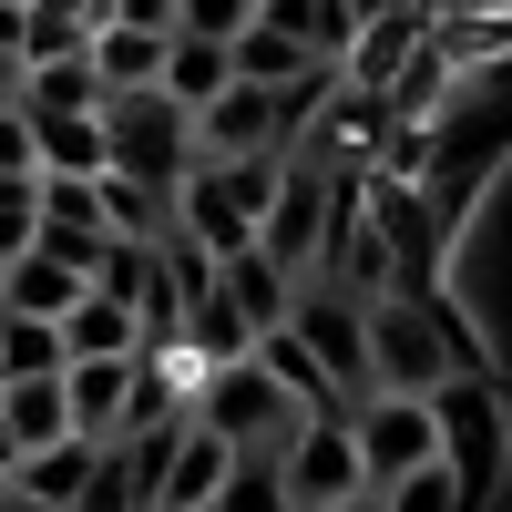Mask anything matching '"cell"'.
<instances>
[{
  "label": "cell",
  "instance_id": "cell-36",
  "mask_svg": "<svg viewBox=\"0 0 512 512\" xmlns=\"http://www.w3.org/2000/svg\"><path fill=\"white\" fill-rule=\"evenodd\" d=\"M21 512H31V502H21Z\"/></svg>",
  "mask_w": 512,
  "mask_h": 512
},
{
  "label": "cell",
  "instance_id": "cell-28",
  "mask_svg": "<svg viewBox=\"0 0 512 512\" xmlns=\"http://www.w3.org/2000/svg\"><path fill=\"white\" fill-rule=\"evenodd\" d=\"M0 175H41V154H31V113H21V103H0Z\"/></svg>",
  "mask_w": 512,
  "mask_h": 512
},
{
  "label": "cell",
  "instance_id": "cell-16",
  "mask_svg": "<svg viewBox=\"0 0 512 512\" xmlns=\"http://www.w3.org/2000/svg\"><path fill=\"white\" fill-rule=\"evenodd\" d=\"M123 390H134V349H123V359H62V410H72L82 441H113Z\"/></svg>",
  "mask_w": 512,
  "mask_h": 512
},
{
  "label": "cell",
  "instance_id": "cell-9",
  "mask_svg": "<svg viewBox=\"0 0 512 512\" xmlns=\"http://www.w3.org/2000/svg\"><path fill=\"white\" fill-rule=\"evenodd\" d=\"M62 431H72V410H62V369H41V379H0V482H11V461L52 451Z\"/></svg>",
  "mask_w": 512,
  "mask_h": 512
},
{
  "label": "cell",
  "instance_id": "cell-11",
  "mask_svg": "<svg viewBox=\"0 0 512 512\" xmlns=\"http://www.w3.org/2000/svg\"><path fill=\"white\" fill-rule=\"evenodd\" d=\"M226 441L216 431H205V420H185V431L175 441H164V472H154V512H205V502H216V482H226Z\"/></svg>",
  "mask_w": 512,
  "mask_h": 512
},
{
  "label": "cell",
  "instance_id": "cell-31",
  "mask_svg": "<svg viewBox=\"0 0 512 512\" xmlns=\"http://www.w3.org/2000/svg\"><path fill=\"white\" fill-rule=\"evenodd\" d=\"M512 0H431V21H502Z\"/></svg>",
  "mask_w": 512,
  "mask_h": 512
},
{
  "label": "cell",
  "instance_id": "cell-23",
  "mask_svg": "<svg viewBox=\"0 0 512 512\" xmlns=\"http://www.w3.org/2000/svg\"><path fill=\"white\" fill-rule=\"evenodd\" d=\"M205 512H297V502H287V482H277V451H236Z\"/></svg>",
  "mask_w": 512,
  "mask_h": 512
},
{
  "label": "cell",
  "instance_id": "cell-19",
  "mask_svg": "<svg viewBox=\"0 0 512 512\" xmlns=\"http://www.w3.org/2000/svg\"><path fill=\"white\" fill-rule=\"evenodd\" d=\"M82 62H93L103 93H144L154 62H164V31H144V21H103L93 41H82Z\"/></svg>",
  "mask_w": 512,
  "mask_h": 512
},
{
  "label": "cell",
  "instance_id": "cell-6",
  "mask_svg": "<svg viewBox=\"0 0 512 512\" xmlns=\"http://www.w3.org/2000/svg\"><path fill=\"white\" fill-rule=\"evenodd\" d=\"M431 420H441V472L461 482V512H482L492 482H502V400L482 369H461L431 390Z\"/></svg>",
  "mask_w": 512,
  "mask_h": 512
},
{
  "label": "cell",
  "instance_id": "cell-30",
  "mask_svg": "<svg viewBox=\"0 0 512 512\" xmlns=\"http://www.w3.org/2000/svg\"><path fill=\"white\" fill-rule=\"evenodd\" d=\"M52 11H62V21H72V31H82V41H93V31H103V21H113V0H52Z\"/></svg>",
  "mask_w": 512,
  "mask_h": 512
},
{
  "label": "cell",
  "instance_id": "cell-17",
  "mask_svg": "<svg viewBox=\"0 0 512 512\" xmlns=\"http://www.w3.org/2000/svg\"><path fill=\"white\" fill-rule=\"evenodd\" d=\"M82 482H93V441H82V431H62L52 451L11 461V502H31V512H72Z\"/></svg>",
  "mask_w": 512,
  "mask_h": 512
},
{
  "label": "cell",
  "instance_id": "cell-15",
  "mask_svg": "<svg viewBox=\"0 0 512 512\" xmlns=\"http://www.w3.org/2000/svg\"><path fill=\"white\" fill-rule=\"evenodd\" d=\"M256 21H267L277 41H297V52H308V62H349V41H359V11H349V0H256Z\"/></svg>",
  "mask_w": 512,
  "mask_h": 512
},
{
  "label": "cell",
  "instance_id": "cell-3",
  "mask_svg": "<svg viewBox=\"0 0 512 512\" xmlns=\"http://www.w3.org/2000/svg\"><path fill=\"white\" fill-rule=\"evenodd\" d=\"M195 164V113L164 103L154 82L144 93H103V175H134V185H164L175 195Z\"/></svg>",
  "mask_w": 512,
  "mask_h": 512
},
{
  "label": "cell",
  "instance_id": "cell-34",
  "mask_svg": "<svg viewBox=\"0 0 512 512\" xmlns=\"http://www.w3.org/2000/svg\"><path fill=\"white\" fill-rule=\"evenodd\" d=\"M0 11H21V0H0Z\"/></svg>",
  "mask_w": 512,
  "mask_h": 512
},
{
  "label": "cell",
  "instance_id": "cell-33",
  "mask_svg": "<svg viewBox=\"0 0 512 512\" xmlns=\"http://www.w3.org/2000/svg\"><path fill=\"white\" fill-rule=\"evenodd\" d=\"M0 512H21V502H11V492H0Z\"/></svg>",
  "mask_w": 512,
  "mask_h": 512
},
{
  "label": "cell",
  "instance_id": "cell-2",
  "mask_svg": "<svg viewBox=\"0 0 512 512\" xmlns=\"http://www.w3.org/2000/svg\"><path fill=\"white\" fill-rule=\"evenodd\" d=\"M277 164H287V154H195L185 185H175V236H185L195 256H236V246H256L267 195H277Z\"/></svg>",
  "mask_w": 512,
  "mask_h": 512
},
{
  "label": "cell",
  "instance_id": "cell-4",
  "mask_svg": "<svg viewBox=\"0 0 512 512\" xmlns=\"http://www.w3.org/2000/svg\"><path fill=\"white\" fill-rule=\"evenodd\" d=\"M185 420H205V431H216L226 451H277V441H287L308 410H297V400H287V390H277V379L256 369V359H216V369H195Z\"/></svg>",
  "mask_w": 512,
  "mask_h": 512
},
{
  "label": "cell",
  "instance_id": "cell-25",
  "mask_svg": "<svg viewBox=\"0 0 512 512\" xmlns=\"http://www.w3.org/2000/svg\"><path fill=\"white\" fill-rule=\"evenodd\" d=\"M62 369V318H0V379Z\"/></svg>",
  "mask_w": 512,
  "mask_h": 512
},
{
  "label": "cell",
  "instance_id": "cell-27",
  "mask_svg": "<svg viewBox=\"0 0 512 512\" xmlns=\"http://www.w3.org/2000/svg\"><path fill=\"white\" fill-rule=\"evenodd\" d=\"M256 21V0H175V31H205V41H236Z\"/></svg>",
  "mask_w": 512,
  "mask_h": 512
},
{
  "label": "cell",
  "instance_id": "cell-18",
  "mask_svg": "<svg viewBox=\"0 0 512 512\" xmlns=\"http://www.w3.org/2000/svg\"><path fill=\"white\" fill-rule=\"evenodd\" d=\"M123 349H144L134 308H123V297H103V287H82L72 308H62V359H123Z\"/></svg>",
  "mask_w": 512,
  "mask_h": 512
},
{
  "label": "cell",
  "instance_id": "cell-29",
  "mask_svg": "<svg viewBox=\"0 0 512 512\" xmlns=\"http://www.w3.org/2000/svg\"><path fill=\"white\" fill-rule=\"evenodd\" d=\"M113 21H144V31H175V0H113Z\"/></svg>",
  "mask_w": 512,
  "mask_h": 512
},
{
  "label": "cell",
  "instance_id": "cell-32",
  "mask_svg": "<svg viewBox=\"0 0 512 512\" xmlns=\"http://www.w3.org/2000/svg\"><path fill=\"white\" fill-rule=\"evenodd\" d=\"M318 512H379V502H369V492H349V502H318Z\"/></svg>",
  "mask_w": 512,
  "mask_h": 512
},
{
  "label": "cell",
  "instance_id": "cell-22",
  "mask_svg": "<svg viewBox=\"0 0 512 512\" xmlns=\"http://www.w3.org/2000/svg\"><path fill=\"white\" fill-rule=\"evenodd\" d=\"M93 195H103V236H164V226H175V195H164V185L93 175Z\"/></svg>",
  "mask_w": 512,
  "mask_h": 512
},
{
  "label": "cell",
  "instance_id": "cell-14",
  "mask_svg": "<svg viewBox=\"0 0 512 512\" xmlns=\"http://www.w3.org/2000/svg\"><path fill=\"white\" fill-rule=\"evenodd\" d=\"M226 82H236V52H226V41H205V31H164V62H154V93H164V103L205 113Z\"/></svg>",
  "mask_w": 512,
  "mask_h": 512
},
{
  "label": "cell",
  "instance_id": "cell-8",
  "mask_svg": "<svg viewBox=\"0 0 512 512\" xmlns=\"http://www.w3.org/2000/svg\"><path fill=\"white\" fill-rule=\"evenodd\" d=\"M277 482H287V502H297V512L369 492V482H359V441H349V410H308V420H297V431L277 441Z\"/></svg>",
  "mask_w": 512,
  "mask_h": 512
},
{
  "label": "cell",
  "instance_id": "cell-5",
  "mask_svg": "<svg viewBox=\"0 0 512 512\" xmlns=\"http://www.w3.org/2000/svg\"><path fill=\"white\" fill-rule=\"evenodd\" d=\"M287 328H297V349L318 359V379H328L338 410L369 400V297H359V287H338V277H297Z\"/></svg>",
  "mask_w": 512,
  "mask_h": 512
},
{
  "label": "cell",
  "instance_id": "cell-20",
  "mask_svg": "<svg viewBox=\"0 0 512 512\" xmlns=\"http://www.w3.org/2000/svg\"><path fill=\"white\" fill-rule=\"evenodd\" d=\"M11 103H21V113H103V82H93L82 52H62V62H21Z\"/></svg>",
  "mask_w": 512,
  "mask_h": 512
},
{
  "label": "cell",
  "instance_id": "cell-12",
  "mask_svg": "<svg viewBox=\"0 0 512 512\" xmlns=\"http://www.w3.org/2000/svg\"><path fill=\"white\" fill-rule=\"evenodd\" d=\"M31 246L72 256V267L103 256V195H93V175H41V236Z\"/></svg>",
  "mask_w": 512,
  "mask_h": 512
},
{
  "label": "cell",
  "instance_id": "cell-7",
  "mask_svg": "<svg viewBox=\"0 0 512 512\" xmlns=\"http://www.w3.org/2000/svg\"><path fill=\"white\" fill-rule=\"evenodd\" d=\"M349 441H359V482L379 492V482L420 472V461H441V420L410 390H369V400H349Z\"/></svg>",
  "mask_w": 512,
  "mask_h": 512
},
{
  "label": "cell",
  "instance_id": "cell-1",
  "mask_svg": "<svg viewBox=\"0 0 512 512\" xmlns=\"http://www.w3.org/2000/svg\"><path fill=\"white\" fill-rule=\"evenodd\" d=\"M461 369H482V359H472V338L441 318L431 287H379L369 297V390L431 400L441 379H461Z\"/></svg>",
  "mask_w": 512,
  "mask_h": 512
},
{
  "label": "cell",
  "instance_id": "cell-21",
  "mask_svg": "<svg viewBox=\"0 0 512 512\" xmlns=\"http://www.w3.org/2000/svg\"><path fill=\"white\" fill-rule=\"evenodd\" d=\"M41 175H103V113H31Z\"/></svg>",
  "mask_w": 512,
  "mask_h": 512
},
{
  "label": "cell",
  "instance_id": "cell-24",
  "mask_svg": "<svg viewBox=\"0 0 512 512\" xmlns=\"http://www.w3.org/2000/svg\"><path fill=\"white\" fill-rule=\"evenodd\" d=\"M226 52H236V82H297V72H328V62H308V52H297V41H277L267 21H246Z\"/></svg>",
  "mask_w": 512,
  "mask_h": 512
},
{
  "label": "cell",
  "instance_id": "cell-13",
  "mask_svg": "<svg viewBox=\"0 0 512 512\" xmlns=\"http://www.w3.org/2000/svg\"><path fill=\"white\" fill-rule=\"evenodd\" d=\"M82 297V267L52 246H21V256H0V318H62Z\"/></svg>",
  "mask_w": 512,
  "mask_h": 512
},
{
  "label": "cell",
  "instance_id": "cell-26",
  "mask_svg": "<svg viewBox=\"0 0 512 512\" xmlns=\"http://www.w3.org/2000/svg\"><path fill=\"white\" fill-rule=\"evenodd\" d=\"M369 502H379V512H461V482L441 472V461H420V472H400V482H379Z\"/></svg>",
  "mask_w": 512,
  "mask_h": 512
},
{
  "label": "cell",
  "instance_id": "cell-10",
  "mask_svg": "<svg viewBox=\"0 0 512 512\" xmlns=\"http://www.w3.org/2000/svg\"><path fill=\"white\" fill-rule=\"evenodd\" d=\"M216 297L246 318V338H256V328H287V308H297V267H277L267 246H236V256H216Z\"/></svg>",
  "mask_w": 512,
  "mask_h": 512
},
{
  "label": "cell",
  "instance_id": "cell-35",
  "mask_svg": "<svg viewBox=\"0 0 512 512\" xmlns=\"http://www.w3.org/2000/svg\"><path fill=\"white\" fill-rule=\"evenodd\" d=\"M0 492H11V482H0Z\"/></svg>",
  "mask_w": 512,
  "mask_h": 512
}]
</instances>
